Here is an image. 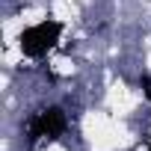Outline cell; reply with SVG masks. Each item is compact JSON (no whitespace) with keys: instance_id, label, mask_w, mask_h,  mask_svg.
Masks as SVG:
<instances>
[{"instance_id":"1","label":"cell","mask_w":151,"mask_h":151,"mask_svg":"<svg viewBox=\"0 0 151 151\" xmlns=\"http://www.w3.org/2000/svg\"><path fill=\"white\" fill-rule=\"evenodd\" d=\"M59 33H62V24L59 21H42V24H33L27 27L21 36H18V45L24 50V56H45L56 42H59Z\"/></svg>"},{"instance_id":"2","label":"cell","mask_w":151,"mask_h":151,"mask_svg":"<svg viewBox=\"0 0 151 151\" xmlns=\"http://www.w3.org/2000/svg\"><path fill=\"white\" fill-rule=\"evenodd\" d=\"M68 127V119L59 107H47L42 110L36 119H30V127H27V139L30 145H36L39 139H59Z\"/></svg>"},{"instance_id":"3","label":"cell","mask_w":151,"mask_h":151,"mask_svg":"<svg viewBox=\"0 0 151 151\" xmlns=\"http://www.w3.org/2000/svg\"><path fill=\"white\" fill-rule=\"evenodd\" d=\"M139 86L145 89V98L151 101V77H148V74H142V77H139Z\"/></svg>"},{"instance_id":"4","label":"cell","mask_w":151,"mask_h":151,"mask_svg":"<svg viewBox=\"0 0 151 151\" xmlns=\"http://www.w3.org/2000/svg\"><path fill=\"white\" fill-rule=\"evenodd\" d=\"M148 151H151V148H148Z\"/></svg>"}]
</instances>
